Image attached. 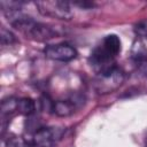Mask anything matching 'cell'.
<instances>
[{
	"mask_svg": "<svg viewBox=\"0 0 147 147\" xmlns=\"http://www.w3.org/2000/svg\"><path fill=\"white\" fill-rule=\"evenodd\" d=\"M134 32L140 39L141 38L147 39V20H144V21L137 23L134 26Z\"/></svg>",
	"mask_w": 147,
	"mask_h": 147,
	"instance_id": "30bf717a",
	"label": "cell"
},
{
	"mask_svg": "<svg viewBox=\"0 0 147 147\" xmlns=\"http://www.w3.org/2000/svg\"><path fill=\"white\" fill-rule=\"evenodd\" d=\"M101 46L108 53H110L114 57H116L121 53V49H122L121 39L116 34H108V36H106L103 38L102 42H101Z\"/></svg>",
	"mask_w": 147,
	"mask_h": 147,
	"instance_id": "52a82bcc",
	"label": "cell"
},
{
	"mask_svg": "<svg viewBox=\"0 0 147 147\" xmlns=\"http://www.w3.org/2000/svg\"><path fill=\"white\" fill-rule=\"evenodd\" d=\"M15 41H16L15 36L9 30H6L5 28H2L1 29V42H2V45H11Z\"/></svg>",
	"mask_w": 147,
	"mask_h": 147,
	"instance_id": "8fae6325",
	"label": "cell"
},
{
	"mask_svg": "<svg viewBox=\"0 0 147 147\" xmlns=\"http://www.w3.org/2000/svg\"><path fill=\"white\" fill-rule=\"evenodd\" d=\"M77 101L76 99H70V100H60V101H54L52 105V110L54 114L57 116H69L71 115L75 109H76Z\"/></svg>",
	"mask_w": 147,
	"mask_h": 147,
	"instance_id": "8992f818",
	"label": "cell"
},
{
	"mask_svg": "<svg viewBox=\"0 0 147 147\" xmlns=\"http://www.w3.org/2000/svg\"><path fill=\"white\" fill-rule=\"evenodd\" d=\"M64 130L55 126L39 127L33 136V142L37 147H55L59 140L62 138Z\"/></svg>",
	"mask_w": 147,
	"mask_h": 147,
	"instance_id": "3957f363",
	"label": "cell"
},
{
	"mask_svg": "<svg viewBox=\"0 0 147 147\" xmlns=\"http://www.w3.org/2000/svg\"><path fill=\"white\" fill-rule=\"evenodd\" d=\"M44 53L46 57L53 61H60V62H69L77 57L76 48L69 44L48 45L45 47Z\"/></svg>",
	"mask_w": 147,
	"mask_h": 147,
	"instance_id": "277c9868",
	"label": "cell"
},
{
	"mask_svg": "<svg viewBox=\"0 0 147 147\" xmlns=\"http://www.w3.org/2000/svg\"><path fill=\"white\" fill-rule=\"evenodd\" d=\"M146 76H147V72H146Z\"/></svg>",
	"mask_w": 147,
	"mask_h": 147,
	"instance_id": "4fadbf2b",
	"label": "cell"
},
{
	"mask_svg": "<svg viewBox=\"0 0 147 147\" xmlns=\"http://www.w3.org/2000/svg\"><path fill=\"white\" fill-rule=\"evenodd\" d=\"M131 59L137 67V69L146 75L147 72V48L145 46V42L140 39L137 38L131 47Z\"/></svg>",
	"mask_w": 147,
	"mask_h": 147,
	"instance_id": "5b68a950",
	"label": "cell"
},
{
	"mask_svg": "<svg viewBox=\"0 0 147 147\" xmlns=\"http://www.w3.org/2000/svg\"><path fill=\"white\" fill-rule=\"evenodd\" d=\"M36 6L39 8L38 10L45 15L57 20H70L72 16V11L70 8V3L67 1H38Z\"/></svg>",
	"mask_w": 147,
	"mask_h": 147,
	"instance_id": "7a4b0ae2",
	"label": "cell"
},
{
	"mask_svg": "<svg viewBox=\"0 0 147 147\" xmlns=\"http://www.w3.org/2000/svg\"><path fill=\"white\" fill-rule=\"evenodd\" d=\"M17 103H18V99H15V98H9L7 100H3L2 103H1L2 116L11 115L15 111L17 113Z\"/></svg>",
	"mask_w": 147,
	"mask_h": 147,
	"instance_id": "9c48e42d",
	"label": "cell"
},
{
	"mask_svg": "<svg viewBox=\"0 0 147 147\" xmlns=\"http://www.w3.org/2000/svg\"><path fill=\"white\" fill-rule=\"evenodd\" d=\"M145 147H147V138H146V141H145Z\"/></svg>",
	"mask_w": 147,
	"mask_h": 147,
	"instance_id": "7c38bea8",
	"label": "cell"
},
{
	"mask_svg": "<svg viewBox=\"0 0 147 147\" xmlns=\"http://www.w3.org/2000/svg\"><path fill=\"white\" fill-rule=\"evenodd\" d=\"M124 82V72L117 65H111L110 68L98 72L94 79V87L98 93L107 94L117 90Z\"/></svg>",
	"mask_w": 147,
	"mask_h": 147,
	"instance_id": "6da1fadb",
	"label": "cell"
},
{
	"mask_svg": "<svg viewBox=\"0 0 147 147\" xmlns=\"http://www.w3.org/2000/svg\"><path fill=\"white\" fill-rule=\"evenodd\" d=\"M34 110H36V103L32 99H30V98L18 99V103H17V113L18 114L30 116L34 113Z\"/></svg>",
	"mask_w": 147,
	"mask_h": 147,
	"instance_id": "ba28073f",
	"label": "cell"
}]
</instances>
